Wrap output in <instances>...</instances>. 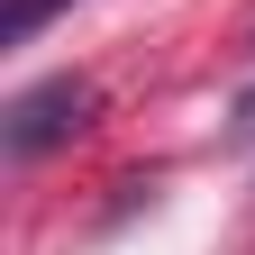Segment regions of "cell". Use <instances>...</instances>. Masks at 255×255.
<instances>
[{
    "instance_id": "6da1fadb",
    "label": "cell",
    "mask_w": 255,
    "mask_h": 255,
    "mask_svg": "<svg viewBox=\"0 0 255 255\" xmlns=\"http://www.w3.org/2000/svg\"><path fill=\"white\" fill-rule=\"evenodd\" d=\"M91 110H101V91H91L82 73H55V82H37V91H18L9 101V119H0V146L18 155H46V146H64V137H82L91 128Z\"/></svg>"
},
{
    "instance_id": "7a4b0ae2",
    "label": "cell",
    "mask_w": 255,
    "mask_h": 255,
    "mask_svg": "<svg viewBox=\"0 0 255 255\" xmlns=\"http://www.w3.org/2000/svg\"><path fill=\"white\" fill-rule=\"evenodd\" d=\"M55 9H64V0H9V18H0V37H9V46H18V37H37V27H46Z\"/></svg>"
},
{
    "instance_id": "3957f363",
    "label": "cell",
    "mask_w": 255,
    "mask_h": 255,
    "mask_svg": "<svg viewBox=\"0 0 255 255\" xmlns=\"http://www.w3.org/2000/svg\"><path fill=\"white\" fill-rule=\"evenodd\" d=\"M237 128H246V137H255V101H237Z\"/></svg>"
}]
</instances>
